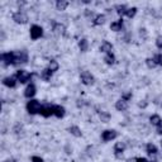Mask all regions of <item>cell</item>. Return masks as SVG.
Returning a JSON list of instances; mask_svg holds the SVG:
<instances>
[{
  "instance_id": "cell-13",
  "label": "cell",
  "mask_w": 162,
  "mask_h": 162,
  "mask_svg": "<svg viewBox=\"0 0 162 162\" xmlns=\"http://www.w3.org/2000/svg\"><path fill=\"white\" fill-rule=\"evenodd\" d=\"M66 114V109L62 105H53V115H56L57 118H63Z\"/></svg>"
},
{
  "instance_id": "cell-41",
  "label": "cell",
  "mask_w": 162,
  "mask_h": 162,
  "mask_svg": "<svg viewBox=\"0 0 162 162\" xmlns=\"http://www.w3.org/2000/svg\"><path fill=\"white\" fill-rule=\"evenodd\" d=\"M161 108H162V103H161Z\"/></svg>"
},
{
  "instance_id": "cell-18",
  "label": "cell",
  "mask_w": 162,
  "mask_h": 162,
  "mask_svg": "<svg viewBox=\"0 0 162 162\" xmlns=\"http://www.w3.org/2000/svg\"><path fill=\"white\" fill-rule=\"evenodd\" d=\"M79 48H80L81 52H86L89 49V42H87L86 38H81L79 40Z\"/></svg>"
},
{
  "instance_id": "cell-11",
  "label": "cell",
  "mask_w": 162,
  "mask_h": 162,
  "mask_svg": "<svg viewBox=\"0 0 162 162\" xmlns=\"http://www.w3.org/2000/svg\"><path fill=\"white\" fill-rule=\"evenodd\" d=\"M17 76L14 75V76H8V77H5L4 80H3V84L5 85V86H8V87H15V85H17Z\"/></svg>"
},
{
  "instance_id": "cell-5",
  "label": "cell",
  "mask_w": 162,
  "mask_h": 162,
  "mask_svg": "<svg viewBox=\"0 0 162 162\" xmlns=\"http://www.w3.org/2000/svg\"><path fill=\"white\" fill-rule=\"evenodd\" d=\"M117 137H118V133H117V130H114V129H106V130H104V132L101 133V139H103L104 142L113 141V139H115Z\"/></svg>"
},
{
  "instance_id": "cell-32",
  "label": "cell",
  "mask_w": 162,
  "mask_h": 162,
  "mask_svg": "<svg viewBox=\"0 0 162 162\" xmlns=\"http://www.w3.org/2000/svg\"><path fill=\"white\" fill-rule=\"evenodd\" d=\"M122 99L126 100V101H129V100L132 99V91H127V92H124L123 95H122Z\"/></svg>"
},
{
  "instance_id": "cell-35",
  "label": "cell",
  "mask_w": 162,
  "mask_h": 162,
  "mask_svg": "<svg viewBox=\"0 0 162 162\" xmlns=\"http://www.w3.org/2000/svg\"><path fill=\"white\" fill-rule=\"evenodd\" d=\"M137 162H150V161H148L147 158H144V157H138V158H137Z\"/></svg>"
},
{
  "instance_id": "cell-15",
  "label": "cell",
  "mask_w": 162,
  "mask_h": 162,
  "mask_svg": "<svg viewBox=\"0 0 162 162\" xmlns=\"http://www.w3.org/2000/svg\"><path fill=\"white\" fill-rule=\"evenodd\" d=\"M100 51L104 52L105 55H108V53H112V51H113V45H112L110 42H108V40H104V42L101 43V46H100Z\"/></svg>"
},
{
  "instance_id": "cell-36",
  "label": "cell",
  "mask_w": 162,
  "mask_h": 162,
  "mask_svg": "<svg viewBox=\"0 0 162 162\" xmlns=\"http://www.w3.org/2000/svg\"><path fill=\"white\" fill-rule=\"evenodd\" d=\"M156 132H157L158 134H162V124L157 126V129H156Z\"/></svg>"
},
{
  "instance_id": "cell-20",
  "label": "cell",
  "mask_w": 162,
  "mask_h": 162,
  "mask_svg": "<svg viewBox=\"0 0 162 162\" xmlns=\"http://www.w3.org/2000/svg\"><path fill=\"white\" fill-rule=\"evenodd\" d=\"M146 151H147V153L148 155H157V152H158V150H157V147L153 144V143H148L147 146H146Z\"/></svg>"
},
{
  "instance_id": "cell-40",
  "label": "cell",
  "mask_w": 162,
  "mask_h": 162,
  "mask_svg": "<svg viewBox=\"0 0 162 162\" xmlns=\"http://www.w3.org/2000/svg\"><path fill=\"white\" fill-rule=\"evenodd\" d=\"M161 147H162V141H161Z\"/></svg>"
},
{
  "instance_id": "cell-24",
  "label": "cell",
  "mask_w": 162,
  "mask_h": 162,
  "mask_svg": "<svg viewBox=\"0 0 162 162\" xmlns=\"http://www.w3.org/2000/svg\"><path fill=\"white\" fill-rule=\"evenodd\" d=\"M115 10H117V13L119 15H126V13H127V10H128V8H127V5H124V4H119V5H115Z\"/></svg>"
},
{
  "instance_id": "cell-2",
  "label": "cell",
  "mask_w": 162,
  "mask_h": 162,
  "mask_svg": "<svg viewBox=\"0 0 162 162\" xmlns=\"http://www.w3.org/2000/svg\"><path fill=\"white\" fill-rule=\"evenodd\" d=\"M80 79H81V83H83L84 85H86V86H91L94 83H95V77H94L89 71L81 72Z\"/></svg>"
},
{
  "instance_id": "cell-30",
  "label": "cell",
  "mask_w": 162,
  "mask_h": 162,
  "mask_svg": "<svg viewBox=\"0 0 162 162\" xmlns=\"http://www.w3.org/2000/svg\"><path fill=\"white\" fill-rule=\"evenodd\" d=\"M146 65L148 66V69H155V67L157 66L153 58H147V60H146Z\"/></svg>"
},
{
  "instance_id": "cell-28",
  "label": "cell",
  "mask_w": 162,
  "mask_h": 162,
  "mask_svg": "<svg viewBox=\"0 0 162 162\" xmlns=\"http://www.w3.org/2000/svg\"><path fill=\"white\" fill-rule=\"evenodd\" d=\"M99 117H100V120L103 122V123H108V122L110 120V114L108 112H100Z\"/></svg>"
},
{
  "instance_id": "cell-37",
  "label": "cell",
  "mask_w": 162,
  "mask_h": 162,
  "mask_svg": "<svg viewBox=\"0 0 162 162\" xmlns=\"http://www.w3.org/2000/svg\"><path fill=\"white\" fill-rule=\"evenodd\" d=\"M128 162H137V158H129Z\"/></svg>"
},
{
  "instance_id": "cell-12",
  "label": "cell",
  "mask_w": 162,
  "mask_h": 162,
  "mask_svg": "<svg viewBox=\"0 0 162 162\" xmlns=\"http://www.w3.org/2000/svg\"><path fill=\"white\" fill-rule=\"evenodd\" d=\"M39 114L45 117V118H48L51 115H53V105H46V106H42V109H40Z\"/></svg>"
},
{
  "instance_id": "cell-29",
  "label": "cell",
  "mask_w": 162,
  "mask_h": 162,
  "mask_svg": "<svg viewBox=\"0 0 162 162\" xmlns=\"http://www.w3.org/2000/svg\"><path fill=\"white\" fill-rule=\"evenodd\" d=\"M137 14V8L136 6H133V8H128V10H127V13H126V15L128 17V18H133L134 15Z\"/></svg>"
},
{
  "instance_id": "cell-3",
  "label": "cell",
  "mask_w": 162,
  "mask_h": 162,
  "mask_svg": "<svg viewBox=\"0 0 162 162\" xmlns=\"http://www.w3.org/2000/svg\"><path fill=\"white\" fill-rule=\"evenodd\" d=\"M15 76H17V80L19 81L20 84H27L32 79V75L28 71H25V70H18Z\"/></svg>"
},
{
  "instance_id": "cell-33",
  "label": "cell",
  "mask_w": 162,
  "mask_h": 162,
  "mask_svg": "<svg viewBox=\"0 0 162 162\" xmlns=\"http://www.w3.org/2000/svg\"><path fill=\"white\" fill-rule=\"evenodd\" d=\"M156 46L158 49H162V36H158L156 38Z\"/></svg>"
},
{
  "instance_id": "cell-23",
  "label": "cell",
  "mask_w": 162,
  "mask_h": 162,
  "mask_svg": "<svg viewBox=\"0 0 162 162\" xmlns=\"http://www.w3.org/2000/svg\"><path fill=\"white\" fill-rule=\"evenodd\" d=\"M104 23H105V15L104 14H98L95 18H94V22H92L94 25H101Z\"/></svg>"
},
{
  "instance_id": "cell-7",
  "label": "cell",
  "mask_w": 162,
  "mask_h": 162,
  "mask_svg": "<svg viewBox=\"0 0 162 162\" xmlns=\"http://www.w3.org/2000/svg\"><path fill=\"white\" fill-rule=\"evenodd\" d=\"M13 20L18 24H25L28 22V17H27V14H24L23 11H17L13 14Z\"/></svg>"
},
{
  "instance_id": "cell-27",
  "label": "cell",
  "mask_w": 162,
  "mask_h": 162,
  "mask_svg": "<svg viewBox=\"0 0 162 162\" xmlns=\"http://www.w3.org/2000/svg\"><path fill=\"white\" fill-rule=\"evenodd\" d=\"M48 69H49L52 72H56V71H58V69H60V65H58L57 61L51 60V61H49V65H48Z\"/></svg>"
},
{
  "instance_id": "cell-26",
  "label": "cell",
  "mask_w": 162,
  "mask_h": 162,
  "mask_svg": "<svg viewBox=\"0 0 162 162\" xmlns=\"http://www.w3.org/2000/svg\"><path fill=\"white\" fill-rule=\"evenodd\" d=\"M150 122L153 124V126H160V124H162V118L160 117V115H157V114H155V115H152L151 118H150Z\"/></svg>"
},
{
  "instance_id": "cell-38",
  "label": "cell",
  "mask_w": 162,
  "mask_h": 162,
  "mask_svg": "<svg viewBox=\"0 0 162 162\" xmlns=\"http://www.w3.org/2000/svg\"><path fill=\"white\" fill-rule=\"evenodd\" d=\"M138 105H139V106H141V108H142V106H143V108H144V106H146V105H147V103H139V104H138Z\"/></svg>"
},
{
  "instance_id": "cell-34",
  "label": "cell",
  "mask_w": 162,
  "mask_h": 162,
  "mask_svg": "<svg viewBox=\"0 0 162 162\" xmlns=\"http://www.w3.org/2000/svg\"><path fill=\"white\" fill-rule=\"evenodd\" d=\"M32 162H43V160L40 157H38V156H33L32 157Z\"/></svg>"
},
{
  "instance_id": "cell-8",
  "label": "cell",
  "mask_w": 162,
  "mask_h": 162,
  "mask_svg": "<svg viewBox=\"0 0 162 162\" xmlns=\"http://www.w3.org/2000/svg\"><path fill=\"white\" fill-rule=\"evenodd\" d=\"M27 61H28V55H27V52H24V51L15 52V62H14V65L27 63Z\"/></svg>"
},
{
  "instance_id": "cell-9",
  "label": "cell",
  "mask_w": 162,
  "mask_h": 162,
  "mask_svg": "<svg viewBox=\"0 0 162 162\" xmlns=\"http://www.w3.org/2000/svg\"><path fill=\"white\" fill-rule=\"evenodd\" d=\"M126 150V144L123 142H117L115 146H114V153H115V157L117 158H120L123 156V152Z\"/></svg>"
},
{
  "instance_id": "cell-16",
  "label": "cell",
  "mask_w": 162,
  "mask_h": 162,
  "mask_svg": "<svg viewBox=\"0 0 162 162\" xmlns=\"http://www.w3.org/2000/svg\"><path fill=\"white\" fill-rule=\"evenodd\" d=\"M115 109L119 110V112H124L128 109V101L123 100V99H119L117 103H115Z\"/></svg>"
},
{
  "instance_id": "cell-17",
  "label": "cell",
  "mask_w": 162,
  "mask_h": 162,
  "mask_svg": "<svg viewBox=\"0 0 162 162\" xmlns=\"http://www.w3.org/2000/svg\"><path fill=\"white\" fill-rule=\"evenodd\" d=\"M122 28H123V18L119 19V20H117V22H113V23L110 24V29L114 31V32H120Z\"/></svg>"
},
{
  "instance_id": "cell-19",
  "label": "cell",
  "mask_w": 162,
  "mask_h": 162,
  "mask_svg": "<svg viewBox=\"0 0 162 162\" xmlns=\"http://www.w3.org/2000/svg\"><path fill=\"white\" fill-rule=\"evenodd\" d=\"M69 132L72 134V136H75V137H81L83 136V132H81V129L77 127V126H71L70 128H69Z\"/></svg>"
},
{
  "instance_id": "cell-4",
  "label": "cell",
  "mask_w": 162,
  "mask_h": 162,
  "mask_svg": "<svg viewBox=\"0 0 162 162\" xmlns=\"http://www.w3.org/2000/svg\"><path fill=\"white\" fill-rule=\"evenodd\" d=\"M2 61L5 66H10L14 65L15 62V52H6L2 55Z\"/></svg>"
},
{
  "instance_id": "cell-31",
  "label": "cell",
  "mask_w": 162,
  "mask_h": 162,
  "mask_svg": "<svg viewBox=\"0 0 162 162\" xmlns=\"http://www.w3.org/2000/svg\"><path fill=\"white\" fill-rule=\"evenodd\" d=\"M153 60H155L156 65H160V66H162V53H157V55L153 57Z\"/></svg>"
},
{
  "instance_id": "cell-25",
  "label": "cell",
  "mask_w": 162,
  "mask_h": 162,
  "mask_svg": "<svg viewBox=\"0 0 162 162\" xmlns=\"http://www.w3.org/2000/svg\"><path fill=\"white\" fill-rule=\"evenodd\" d=\"M104 61H105L106 65H114V63H115V56L113 55V52H112V53H108V55H105Z\"/></svg>"
},
{
  "instance_id": "cell-6",
  "label": "cell",
  "mask_w": 162,
  "mask_h": 162,
  "mask_svg": "<svg viewBox=\"0 0 162 162\" xmlns=\"http://www.w3.org/2000/svg\"><path fill=\"white\" fill-rule=\"evenodd\" d=\"M42 36H43V29H42V27H40V25L34 24V25L31 27V38H32L33 40L40 38Z\"/></svg>"
},
{
  "instance_id": "cell-1",
  "label": "cell",
  "mask_w": 162,
  "mask_h": 162,
  "mask_svg": "<svg viewBox=\"0 0 162 162\" xmlns=\"http://www.w3.org/2000/svg\"><path fill=\"white\" fill-rule=\"evenodd\" d=\"M40 109H42V105H40V103L36 99H31L28 103H27V110H28V113L32 114V115L38 114L40 112Z\"/></svg>"
},
{
  "instance_id": "cell-39",
  "label": "cell",
  "mask_w": 162,
  "mask_h": 162,
  "mask_svg": "<svg viewBox=\"0 0 162 162\" xmlns=\"http://www.w3.org/2000/svg\"><path fill=\"white\" fill-rule=\"evenodd\" d=\"M151 162H157V161H156V160H155V161H151Z\"/></svg>"
},
{
  "instance_id": "cell-10",
  "label": "cell",
  "mask_w": 162,
  "mask_h": 162,
  "mask_svg": "<svg viewBox=\"0 0 162 162\" xmlns=\"http://www.w3.org/2000/svg\"><path fill=\"white\" fill-rule=\"evenodd\" d=\"M36 92H37V87L34 84H29L28 86L25 87V91H24V96L25 98H28V99H32L34 95H36Z\"/></svg>"
},
{
  "instance_id": "cell-42",
  "label": "cell",
  "mask_w": 162,
  "mask_h": 162,
  "mask_svg": "<svg viewBox=\"0 0 162 162\" xmlns=\"http://www.w3.org/2000/svg\"><path fill=\"white\" fill-rule=\"evenodd\" d=\"M5 162H9V161H5Z\"/></svg>"
},
{
  "instance_id": "cell-14",
  "label": "cell",
  "mask_w": 162,
  "mask_h": 162,
  "mask_svg": "<svg viewBox=\"0 0 162 162\" xmlns=\"http://www.w3.org/2000/svg\"><path fill=\"white\" fill-rule=\"evenodd\" d=\"M53 33H55L56 36H62L66 31V27L61 23H56V24H53V28H52Z\"/></svg>"
},
{
  "instance_id": "cell-21",
  "label": "cell",
  "mask_w": 162,
  "mask_h": 162,
  "mask_svg": "<svg viewBox=\"0 0 162 162\" xmlns=\"http://www.w3.org/2000/svg\"><path fill=\"white\" fill-rule=\"evenodd\" d=\"M52 74H53V72L47 67V69H45L42 72H40V79L45 80V81H49L51 77H52Z\"/></svg>"
},
{
  "instance_id": "cell-22",
  "label": "cell",
  "mask_w": 162,
  "mask_h": 162,
  "mask_svg": "<svg viewBox=\"0 0 162 162\" xmlns=\"http://www.w3.org/2000/svg\"><path fill=\"white\" fill-rule=\"evenodd\" d=\"M67 6H69V2H67V0H57V3H56L57 10L62 11V10H65Z\"/></svg>"
}]
</instances>
